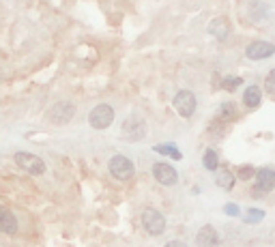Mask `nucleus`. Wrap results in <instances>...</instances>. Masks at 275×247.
Returning a JSON list of instances; mask_svg holds the SVG:
<instances>
[{
	"mask_svg": "<svg viewBox=\"0 0 275 247\" xmlns=\"http://www.w3.org/2000/svg\"><path fill=\"white\" fill-rule=\"evenodd\" d=\"M142 226H144V230H146L148 234L159 236V234H163V230H166V219H163V215L159 213L157 209H144Z\"/></svg>",
	"mask_w": 275,
	"mask_h": 247,
	"instance_id": "nucleus-4",
	"label": "nucleus"
},
{
	"mask_svg": "<svg viewBox=\"0 0 275 247\" xmlns=\"http://www.w3.org/2000/svg\"><path fill=\"white\" fill-rule=\"evenodd\" d=\"M275 54V46L269 41H252L245 47V56L249 61H264V58H271Z\"/></svg>",
	"mask_w": 275,
	"mask_h": 247,
	"instance_id": "nucleus-9",
	"label": "nucleus"
},
{
	"mask_svg": "<svg viewBox=\"0 0 275 247\" xmlns=\"http://www.w3.org/2000/svg\"><path fill=\"white\" fill-rule=\"evenodd\" d=\"M153 176H155V181H157L159 185H163V187H174L178 183L177 170H174L170 164H166V161H157V164H153Z\"/></svg>",
	"mask_w": 275,
	"mask_h": 247,
	"instance_id": "nucleus-8",
	"label": "nucleus"
},
{
	"mask_svg": "<svg viewBox=\"0 0 275 247\" xmlns=\"http://www.w3.org/2000/svg\"><path fill=\"white\" fill-rule=\"evenodd\" d=\"M224 211H226L228 215H239V206H237V204H228Z\"/></svg>",
	"mask_w": 275,
	"mask_h": 247,
	"instance_id": "nucleus-25",
	"label": "nucleus"
},
{
	"mask_svg": "<svg viewBox=\"0 0 275 247\" xmlns=\"http://www.w3.org/2000/svg\"><path fill=\"white\" fill-rule=\"evenodd\" d=\"M155 153H162V155H170L172 159H181V153H177V148H174L172 144H159V146H155L153 148Z\"/></svg>",
	"mask_w": 275,
	"mask_h": 247,
	"instance_id": "nucleus-21",
	"label": "nucleus"
},
{
	"mask_svg": "<svg viewBox=\"0 0 275 247\" xmlns=\"http://www.w3.org/2000/svg\"><path fill=\"white\" fill-rule=\"evenodd\" d=\"M224 131H226V121H222V118H215V121L209 125V136L211 138H222Z\"/></svg>",
	"mask_w": 275,
	"mask_h": 247,
	"instance_id": "nucleus-19",
	"label": "nucleus"
},
{
	"mask_svg": "<svg viewBox=\"0 0 275 247\" xmlns=\"http://www.w3.org/2000/svg\"><path fill=\"white\" fill-rule=\"evenodd\" d=\"M0 232H4V234H16L17 232L16 215L7 209H0Z\"/></svg>",
	"mask_w": 275,
	"mask_h": 247,
	"instance_id": "nucleus-13",
	"label": "nucleus"
},
{
	"mask_svg": "<svg viewBox=\"0 0 275 247\" xmlns=\"http://www.w3.org/2000/svg\"><path fill=\"white\" fill-rule=\"evenodd\" d=\"M166 247H187V243H183V241H170V243H166Z\"/></svg>",
	"mask_w": 275,
	"mask_h": 247,
	"instance_id": "nucleus-26",
	"label": "nucleus"
},
{
	"mask_svg": "<svg viewBox=\"0 0 275 247\" xmlns=\"http://www.w3.org/2000/svg\"><path fill=\"white\" fill-rule=\"evenodd\" d=\"M262 217H264L262 211H258V209H249V211H247V219H245V221H247V224H249V221H252V224H258V221L262 219Z\"/></svg>",
	"mask_w": 275,
	"mask_h": 247,
	"instance_id": "nucleus-23",
	"label": "nucleus"
},
{
	"mask_svg": "<svg viewBox=\"0 0 275 247\" xmlns=\"http://www.w3.org/2000/svg\"><path fill=\"white\" fill-rule=\"evenodd\" d=\"M230 31H232V28H230V22H228V17H224V15L215 17L213 22L209 24V32L215 34L217 39H222V41L230 34Z\"/></svg>",
	"mask_w": 275,
	"mask_h": 247,
	"instance_id": "nucleus-12",
	"label": "nucleus"
},
{
	"mask_svg": "<svg viewBox=\"0 0 275 247\" xmlns=\"http://www.w3.org/2000/svg\"><path fill=\"white\" fill-rule=\"evenodd\" d=\"M121 136L123 140H129V142H138L146 136V123H144L142 116H129L125 118L123 127H121Z\"/></svg>",
	"mask_w": 275,
	"mask_h": 247,
	"instance_id": "nucleus-2",
	"label": "nucleus"
},
{
	"mask_svg": "<svg viewBox=\"0 0 275 247\" xmlns=\"http://www.w3.org/2000/svg\"><path fill=\"white\" fill-rule=\"evenodd\" d=\"M73 116H76V108L67 101L56 103V106H52L48 112V121L52 123V125H67Z\"/></svg>",
	"mask_w": 275,
	"mask_h": 247,
	"instance_id": "nucleus-7",
	"label": "nucleus"
},
{
	"mask_svg": "<svg viewBox=\"0 0 275 247\" xmlns=\"http://www.w3.org/2000/svg\"><path fill=\"white\" fill-rule=\"evenodd\" d=\"M264 15H267V4L260 2V0H252L249 2V19L252 22H260Z\"/></svg>",
	"mask_w": 275,
	"mask_h": 247,
	"instance_id": "nucleus-16",
	"label": "nucleus"
},
{
	"mask_svg": "<svg viewBox=\"0 0 275 247\" xmlns=\"http://www.w3.org/2000/svg\"><path fill=\"white\" fill-rule=\"evenodd\" d=\"M215 181H217V185L222 187V189H232L237 176H234L232 170H228V168H217V170H215Z\"/></svg>",
	"mask_w": 275,
	"mask_h": 247,
	"instance_id": "nucleus-14",
	"label": "nucleus"
},
{
	"mask_svg": "<svg viewBox=\"0 0 275 247\" xmlns=\"http://www.w3.org/2000/svg\"><path fill=\"white\" fill-rule=\"evenodd\" d=\"M213 88H222V77H219L217 73L213 76Z\"/></svg>",
	"mask_w": 275,
	"mask_h": 247,
	"instance_id": "nucleus-27",
	"label": "nucleus"
},
{
	"mask_svg": "<svg viewBox=\"0 0 275 247\" xmlns=\"http://www.w3.org/2000/svg\"><path fill=\"white\" fill-rule=\"evenodd\" d=\"M88 123L95 129H108L114 123V110L108 106V103H101V106H95L88 114Z\"/></svg>",
	"mask_w": 275,
	"mask_h": 247,
	"instance_id": "nucleus-3",
	"label": "nucleus"
},
{
	"mask_svg": "<svg viewBox=\"0 0 275 247\" xmlns=\"http://www.w3.org/2000/svg\"><path fill=\"white\" fill-rule=\"evenodd\" d=\"M260 101H262V91H260L258 86L245 88V93H243V103H245V108L254 110V108L260 106Z\"/></svg>",
	"mask_w": 275,
	"mask_h": 247,
	"instance_id": "nucleus-15",
	"label": "nucleus"
},
{
	"mask_svg": "<svg viewBox=\"0 0 275 247\" xmlns=\"http://www.w3.org/2000/svg\"><path fill=\"white\" fill-rule=\"evenodd\" d=\"M108 168H110V174L116 176L118 181H129V179H133V174H136L133 161L125 155H114L112 159L108 161Z\"/></svg>",
	"mask_w": 275,
	"mask_h": 247,
	"instance_id": "nucleus-1",
	"label": "nucleus"
},
{
	"mask_svg": "<svg viewBox=\"0 0 275 247\" xmlns=\"http://www.w3.org/2000/svg\"><path fill=\"white\" fill-rule=\"evenodd\" d=\"M264 88H267V93H271L275 95V69L267 76V82H264Z\"/></svg>",
	"mask_w": 275,
	"mask_h": 247,
	"instance_id": "nucleus-24",
	"label": "nucleus"
},
{
	"mask_svg": "<svg viewBox=\"0 0 275 247\" xmlns=\"http://www.w3.org/2000/svg\"><path fill=\"white\" fill-rule=\"evenodd\" d=\"M172 103H174V110L183 118H189L196 112V95H194L192 91H178L177 95H174Z\"/></svg>",
	"mask_w": 275,
	"mask_h": 247,
	"instance_id": "nucleus-6",
	"label": "nucleus"
},
{
	"mask_svg": "<svg viewBox=\"0 0 275 247\" xmlns=\"http://www.w3.org/2000/svg\"><path fill=\"white\" fill-rule=\"evenodd\" d=\"M196 245L198 247H219V234L211 224L202 226L196 234Z\"/></svg>",
	"mask_w": 275,
	"mask_h": 247,
	"instance_id": "nucleus-10",
	"label": "nucleus"
},
{
	"mask_svg": "<svg viewBox=\"0 0 275 247\" xmlns=\"http://www.w3.org/2000/svg\"><path fill=\"white\" fill-rule=\"evenodd\" d=\"M16 164L22 168V170H26L28 174H43L46 172V161L41 159V157L32 155V153H16Z\"/></svg>",
	"mask_w": 275,
	"mask_h": 247,
	"instance_id": "nucleus-5",
	"label": "nucleus"
},
{
	"mask_svg": "<svg viewBox=\"0 0 275 247\" xmlns=\"http://www.w3.org/2000/svg\"><path fill=\"white\" fill-rule=\"evenodd\" d=\"M241 84H243V80H241V77H237V76H228V77H224V82H222V88H226V91L228 93H234V91H237V88L239 86H241Z\"/></svg>",
	"mask_w": 275,
	"mask_h": 247,
	"instance_id": "nucleus-20",
	"label": "nucleus"
},
{
	"mask_svg": "<svg viewBox=\"0 0 275 247\" xmlns=\"http://www.w3.org/2000/svg\"><path fill=\"white\" fill-rule=\"evenodd\" d=\"M237 176L241 181H249V179L256 176V170H254V166H241L239 168V172H237Z\"/></svg>",
	"mask_w": 275,
	"mask_h": 247,
	"instance_id": "nucleus-22",
	"label": "nucleus"
},
{
	"mask_svg": "<svg viewBox=\"0 0 275 247\" xmlns=\"http://www.w3.org/2000/svg\"><path fill=\"white\" fill-rule=\"evenodd\" d=\"M217 118H222V121H234L237 118V106H234L232 101H224L222 106H219V114Z\"/></svg>",
	"mask_w": 275,
	"mask_h": 247,
	"instance_id": "nucleus-17",
	"label": "nucleus"
},
{
	"mask_svg": "<svg viewBox=\"0 0 275 247\" xmlns=\"http://www.w3.org/2000/svg\"><path fill=\"white\" fill-rule=\"evenodd\" d=\"M202 164H204V168H207V170H211V172L217 170V168H219V157H217V153H215V148H207Z\"/></svg>",
	"mask_w": 275,
	"mask_h": 247,
	"instance_id": "nucleus-18",
	"label": "nucleus"
},
{
	"mask_svg": "<svg viewBox=\"0 0 275 247\" xmlns=\"http://www.w3.org/2000/svg\"><path fill=\"white\" fill-rule=\"evenodd\" d=\"M256 185H258V191L262 194H269V191L275 189V170L273 168H260L256 172Z\"/></svg>",
	"mask_w": 275,
	"mask_h": 247,
	"instance_id": "nucleus-11",
	"label": "nucleus"
}]
</instances>
